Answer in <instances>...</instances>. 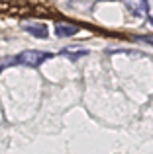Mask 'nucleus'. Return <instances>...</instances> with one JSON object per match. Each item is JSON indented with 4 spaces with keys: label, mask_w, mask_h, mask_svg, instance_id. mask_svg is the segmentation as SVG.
Wrapping results in <instances>:
<instances>
[{
    "label": "nucleus",
    "mask_w": 153,
    "mask_h": 154,
    "mask_svg": "<svg viewBox=\"0 0 153 154\" xmlns=\"http://www.w3.org/2000/svg\"><path fill=\"white\" fill-rule=\"evenodd\" d=\"M51 57H53L51 53L30 49V51L20 53V55H18V63H20V64H24V66H30V68H37V66H41L45 60H49Z\"/></svg>",
    "instance_id": "f257e3e1"
},
{
    "label": "nucleus",
    "mask_w": 153,
    "mask_h": 154,
    "mask_svg": "<svg viewBox=\"0 0 153 154\" xmlns=\"http://www.w3.org/2000/svg\"><path fill=\"white\" fill-rule=\"evenodd\" d=\"M124 4H126V8L134 16H138V18H145V16H147V10H149L147 0H124Z\"/></svg>",
    "instance_id": "f03ea898"
},
{
    "label": "nucleus",
    "mask_w": 153,
    "mask_h": 154,
    "mask_svg": "<svg viewBox=\"0 0 153 154\" xmlns=\"http://www.w3.org/2000/svg\"><path fill=\"white\" fill-rule=\"evenodd\" d=\"M22 27L28 31L30 35H34V37H47L49 35V31H47V26L45 23H39V22H22Z\"/></svg>",
    "instance_id": "7ed1b4c3"
},
{
    "label": "nucleus",
    "mask_w": 153,
    "mask_h": 154,
    "mask_svg": "<svg viewBox=\"0 0 153 154\" xmlns=\"http://www.w3.org/2000/svg\"><path fill=\"white\" fill-rule=\"evenodd\" d=\"M76 31H79V27L71 26V23H57V26H55V33H57L59 37H71Z\"/></svg>",
    "instance_id": "20e7f679"
},
{
    "label": "nucleus",
    "mask_w": 153,
    "mask_h": 154,
    "mask_svg": "<svg viewBox=\"0 0 153 154\" xmlns=\"http://www.w3.org/2000/svg\"><path fill=\"white\" fill-rule=\"evenodd\" d=\"M16 63H18V57H8V59H0V70H2V68L12 66V64H16Z\"/></svg>",
    "instance_id": "39448f33"
},
{
    "label": "nucleus",
    "mask_w": 153,
    "mask_h": 154,
    "mask_svg": "<svg viewBox=\"0 0 153 154\" xmlns=\"http://www.w3.org/2000/svg\"><path fill=\"white\" fill-rule=\"evenodd\" d=\"M151 23H153V20H151Z\"/></svg>",
    "instance_id": "423d86ee"
}]
</instances>
